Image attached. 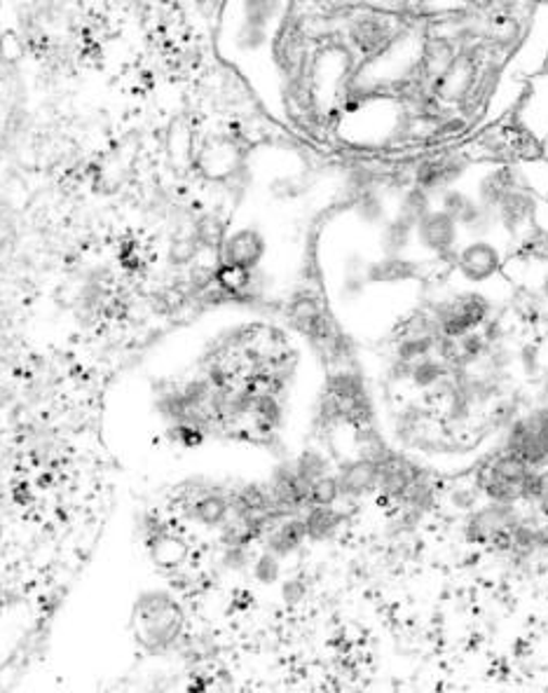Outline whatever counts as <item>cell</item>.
I'll list each match as a JSON object with an SVG mask.
<instances>
[{
  "label": "cell",
  "mask_w": 548,
  "mask_h": 693,
  "mask_svg": "<svg viewBox=\"0 0 548 693\" xmlns=\"http://www.w3.org/2000/svg\"><path fill=\"white\" fill-rule=\"evenodd\" d=\"M429 312L434 314L444 335L457 337L483 329L493 319L495 298L485 294L483 288L462 286L450 290L444 298H438Z\"/></svg>",
  "instance_id": "1"
},
{
  "label": "cell",
  "mask_w": 548,
  "mask_h": 693,
  "mask_svg": "<svg viewBox=\"0 0 548 693\" xmlns=\"http://www.w3.org/2000/svg\"><path fill=\"white\" fill-rule=\"evenodd\" d=\"M507 260V249L497 237L464 239L452 256V274L462 286L485 288L501 280Z\"/></svg>",
  "instance_id": "2"
},
{
  "label": "cell",
  "mask_w": 548,
  "mask_h": 693,
  "mask_svg": "<svg viewBox=\"0 0 548 693\" xmlns=\"http://www.w3.org/2000/svg\"><path fill=\"white\" fill-rule=\"evenodd\" d=\"M505 450L532 469L548 467V408L532 410L509 422Z\"/></svg>",
  "instance_id": "3"
},
{
  "label": "cell",
  "mask_w": 548,
  "mask_h": 693,
  "mask_svg": "<svg viewBox=\"0 0 548 693\" xmlns=\"http://www.w3.org/2000/svg\"><path fill=\"white\" fill-rule=\"evenodd\" d=\"M518 504H499V502H483L474 511L466 513L464 534L474 544H499L505 542L509 546V534L513 525L521 520Z\"/></svg>",
  "instance_id": "4"
},
{
  "label": "cell",
  "mask_w": 548,
  "mask_h": 693,
  "mask_svg": "<svg viewBox=\"0 0 548 693\" xmlns=\"http://www.w3.org/2000/svg\"><path fill=\"white\" fill-rule=\"evenodd\" d=\"M462 242L464 233L460 223L438 207H434L415 225V249L434 260L452 258Z\"/></svg>",
  "instance_id": "5"
},
{
  "label": "cell",
  "mask_w": 548,
  "mask_h": 693,
  "mask_svg": "<svg viewBox=\"0 0 548 693\" xmlns=\"http://www.w3.org/2000/svg\"><path fill=\"white\" fill-rule=\"evenodd\" d=\"M539 197L527 186H515L497 205L499 235H507L511 242L539 219Z\"/></svg>",
  "instance_id": "6"
},
{
  "label": "cell",
  "mask_w": 548,
  "mask_h": 693,
  "mask_svg": "<svg viewBox=\"0 0 548 693\" xmlns=\"http://www.w3.org/2000/svg\"><path fill=\"white\" fill-rule=\"evenodd\" d=\"M471 174V164L462 156H438L422 160L415 172H413V183L424 190H429L434 197L457 183H464L466 176Z\"/></svg>",
  "instance_id": "7"
},
{
  "label": "cell",
  "mask_w": 548,
  "mask_h": 693,
  "mask_svg": "<svg viewBox=\"0 0 548 693\" xmlns=\"http://www.w3.org/2000/svg\"><path fill=\"white\" fill-rule=\"evenodd\" d=\"M265 256V239L253 227H241L225 239L223 260L233 272H249Z\"/></svg>",
  "instance_id": "8"
},
{
  "label": "cell",
  "mask_w": 548,
  "mask_h": 693,
  "mask_svg": "<svg viewBox=\"0 0 548 693\" xmlns=\"http://www.w3.org/2000/svg\"><path fill=\"white\" fill-rule=\"evenodd\" d=\"M335 475H338L340 495L345 499H363L373 495V492H377L379 465L373 459L357 457V459H349L347 465H342Z\"/></svg>",
  "instance_id": "9"
},
{
  "label": "cell",
  "mask_w": 548,
  "mask_h": 693,
  "mask_svg": "<svg viewBox=\"0 0 548 693\" xmlns=\"http://www.w3.org/2000/svg\"><path fill=\"white\" fill-rule=\"evenodd\" d=\"M515 186H523V183L515 178V172L511 166L493 164L487 169H481V172L474 176V181H471V193L476 195V199L483 207L497 209V205L505 199V195L513 190Z\"/></svg>",
  "instance_id": "10"
},
{
  "label": "cell",
  "mask_w": 548,
  "mask_h": 693,
  "mask_svg": "<svg viewBox=\"0 0 548 693\" xmlns=\"http://www.w3.org/2000/svg\"><path fill=\"white\" fill-rule=\"evenodd\" d=\"M379 465V485L377 492L387 499L401 502V497L406 495V490L415 483V479L420 475L418 467L413 461L396 455L394 450L383 459L377 461Z\"/></svg>",
  "instance_id": "11"
},
{
  "label": "cell",
  "mask_w": 548,
  "mask_h": 693,
  "mask_svg": "<svg viewBox=\"0 0 548 693\" xmlns=\"http://www.w3.org/2000/svg\"><path fill=\"white\" fill-rule=\"evenodd\" d=\"M420 274V263L408 256H383L365 270V280L373 284H403Z\"/></svg>",
  "instance_id": "12"
},
{
  "label": "cell",
  "mask_w": 548,
  "mask_h": 693,
  "mask_svg": "<svg viewBox=\"0 0 548 693\" xmlns=\"http://www.w3.org/2000/svg\"><path fill=\"white\" fill-rule=\"evenodd\" d=\"M413 249L415 225L391 213L389 219L379 225V251H383V256H408V251Z\"/></svg>",
  "instance_id": "13"
},
{
  "label": "cell",
  "mask_w": 548,
  "mask_h": 693,
  "mask_svg": "<svg viewBox=\"0 0 548 693\" xmlns=\"http://www.w3.org/2000/svg\"><path fill=\"white\" fill-rule=\"evenodd\" d=\"M513 256L527 265L548 263V225L535 221L513 239Z\"/></svg>",
  "instance_id": "14"
},
{
  "label": "cell",
  "mask_w": 548,
  "mask_h": 693,
  "mask_svg": "<svg viewBox=\"0 0 548 693\" xmlns=\"http://www.w3.org/2000/svg\"><path fill=\"white\" fill-rule=\"evenodd\" d=\"M450 366L436 357V354H429V357H424L420 361H415L413 366H410V375H408V382L410 389L413 392H434L436 387H440L450 375Z\"/></svg>",
  "instance_id": "15"
},
{
  "label": "cell",
  "mask_w": 548,
  "mask_h": 693,
  "mask_svg": "<svg viewBox=\"0 0 548 693\" xmlns=\"http://www.w3.org/2000/svg\"><path fill=\"white\" fill-rule=\"evenodd\" d=\"M434 207H436V197L429 190H424L413 183V186L403 188L399 197H396V207L391 213L399 215V219L408 223L418 225Z\"/></svg>",
  "instance_id": "16"
},
{
  "label": "cell",
  "mask_w": 548,
  "mask_h": 693,
  "mask_svg": "<svg viewBox=\"0 0 548 693\" xmlns=\"http://www.w3.org/2000/svg\"><path fill=\"white\" fill-rule=\"evenodd\" d=\"M391 40V24L385 17H363L352 28V42L365 54L383 50Z\"/></svg>",
  "instance_id": "17"
},
{
  "label": "cell",
  "mask_w": 548,
  "mask_h": 693,
  "mask_svg": "<svg viewBox=\"0 0 548 693\" xmlns=\"http://www.w3.org/2000/svg\"><path fill=\"white\" fill-rule=\"evenodd\" d=\"M304 539H308V530H304V520L288 518V520H282L279 525L270 532L267 550L274 553L277 558L291 556L294 550H298L302 546Z\"/></svg>",
  "instance_id": "18"
},
{
  "label": "cell",
  "mask_w": 548,
  "mask_h": 693,
  "mask_svg": "<svg viewBox=\"0 0 548 693\" xmlns=\"http://www.w3.org/2000/svg\"><path fill=\"white\" fill-rule=\"evenodd\" d=\"M302 520H304V530H308V536L316 539V542H324V539H331L335 532H338L342 516L335 511L333 506L312 504L308 516H304Z\"/></svg>",
  "instance_id": "19"
},
{
  "label": "cell",
  "mask_w": 548,
  "mask_h": 693,
  "mask_svg": "<svg viewBox=\"0 0 548 693\" xmlns=\"http://www.w3.org/2000/svg\"><path fill=\"white\" fill-rule=\"evenodd\" d=\"M284 0H239V12L244 24L270 28L279 20Z\"/></svg>",
  "instance_id": "20"
},
{
  "label": "cell",
  "mask_w": 548,
  "mask_h": 693,
  "mask_svg": "<svg viewBox=\"0 0 548 693\" xmlns=\"http://www.w3.org/2000/svg\"><path fill=\"white\" fill-rule=\"evenodd\" d=\"M357 213L359 219L365 223V225H383L387 219H389V207H387V199L375 193V190H365L363 197L359 199V207H357Z\"/></svg>",
  "instance_id": "21"
},
{
  "label": "cell",
  "mask_w": 548,
  "mask_h": 693,
  "mask_svg": "<svg viewBox=\"0 0 548 693\" xmlns=\"http://www.w3.org/2000/svg\"><path fill=\"white\" fill-rule=\"evenodd\" d=\"M227 516H231V506H227V502L219 495H207L204 499L195 504V518L209 528L223 525Z\"/></svg>",
  "instance_id": "22"
},
{
  "label": "cell",
  "mask_w": 548,
  "mask_h": 693,
  "mask_svg": "<svg viewBox=\"0 0 548 693\" xmlns=\"http://www.w3.org/2000/svg\"><path fill=\"white\" fill-rule=\"evenodd\" d=\"M338 499H342V495H340L338 475L335 473L322 475V479L314 481L308 490V502L316 506H333Z\"/></svg>",
  "instance_id": "23"
},
{
  "label": "cell",
  "mask_w": 548,
  "mask_h": 693,
  "mask_svg": "<svg viewBox=\"0 0 548 693\" xmlns=\"http://www.w3.org/2000/svg\"><path fill=\"white\" fill-rule=\"evenodd\" d=\"M448 502L452 504L454 511H460V513L466 516L469 511H474V508H476L478 504H483L485 497H483V492H481L478 483L474 481V483H469V485L454 487V490L450 492V495H448Z\"/></svg>",
  "instance_id": "24"
},
{
  "label": "cell",
  "mask_w": 548,
  "mask_h": 693,
  "mask_svg": "<svg viewBox=\"0 0 548 693\" xmlns=\"http://www.w3.org/2000/svg\"><path fill=\"white\" fill-rule=\"evenodd\" d=\"M294 469H296V473H298L300 479H302L304 483H308V485H312L314 481L322 479V475L331 473L326 457H322L319 453H304V455L298 459V465H296Z\"/></svg>",
  "instance_id": "25"
},
{
  "label": "cell",
  "mask_w": 548,
  "mask_h": 693,
  "mask_svg": "<svg viewBox=\"0 0 548 693\" xmlns=\"http://www.w3.org/2000/svg\"><path fill=\"white\" fill-rule=\"evenodd\" d=\"M265 42H267V28L241 22L239 28L235 30V45L241 52H258L261 48H265Z\"/></svg>",
  "instance_id": "26"
},
{
  "label": "cell",
  "mask_w": 548,
  "mask_h": 693,
  "mask_svg": "<svg viewBox=\"0 0 548 693\" xmlns=\"http://www.w3.org/2000/svg\"><path fill=\"white\" fill-rule=\"evenodd\" d=\"M521 260V258H518ZM523 263V260H521ZM525 265V270L532 274V280H530V288L535 290V296L544 302V305H548V263H544V265H527V263H523Z\"/></svg>",
  "instance_id": "27"
},
{
  "label": "cell",
  "mask_w": 548,
  "mask_h": 693,
  "mask_svg": "<svg viewBox=\"0 0 548 693\" xmlns=\"http://www.w3.org/2000/svg\"><path fill=\"white\" fill-rule=\"evenodd\" d=\"M253 572H256V579L263 581V583L277 581V579H279V560H277V556H274V553L267 550L265 556L258 558V562H256V567H253Z\"/></svg>",
  "instance_id": "28"
},
{
  "label": "cell",
  "mask_w": 548,
  "mask_h": 693,
  "mask_svg": "<svg viewBox=\"0 0 548 693\" xmlns=\"http://www.w3.org/2000/svg\"><path fill=\"white\" fill-rule=\"evenodd\" d=\"M537 5V10H548V0H532Z\"/></svg>",
  "instance_id": "29"
}]
</instances>
